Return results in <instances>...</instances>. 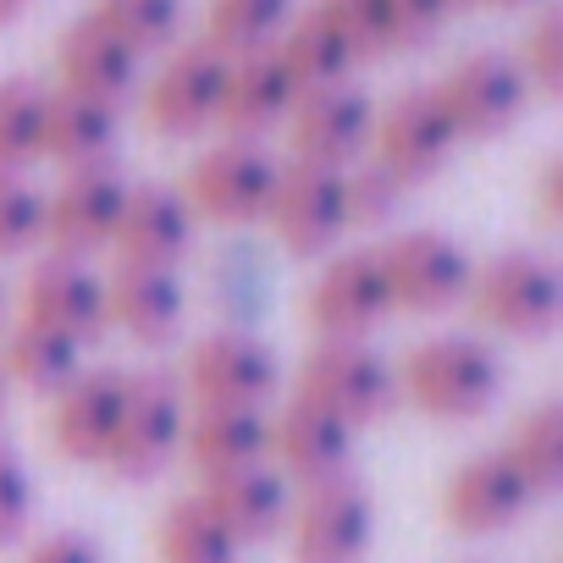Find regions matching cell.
Segmentation results:
<instances>
[{
	"instance_id": "1",
	"label": "cell",
	"mask_w": 563,
	"mask_h": 563,
	"mask_svg": "<svg viewBox=\"0 0 563 563\" xmlns=\"http://www.w3.org/2000/svg\"><path fill=\"white\" fill-rule=\"evenodd\" d=\"M393 376H398V398H409L426 420H442V426L486 415L497 404V393H503V360L481 338L415 343L409 360Z\"/></svg>"
},
{
	"instance_id": "2",
	"label": "cell",
	"mask_w": 563,
	"mask_h": 563,
	"mask_svg": "<svg viewBox=\"0 0 563 563\" xmlns=\"http://www.w3.org/2000/svg\"><path fill=\"white\" fill-rule=\"evenodd\" d=\"M188 398L172 371H133L122 376V415L106 453V470L117 481H155L183 453Z\"/></svg>"
},
{
	"instance_id": "3",
	"label": "cell",
	"mask_w": 563,
	"mask_h": 563,
	"mask_svg": "<svg viewBox=\"0 0 563 563\" xmlns=\"http://www.w3.org/2000/svg\"><path fill=\"white\" fill-rule=\"evenodd\" d=\"M464 305L475 310V321H486L503 338H547L563 321V276L552 260L508 249L481 271H470Z\"/></svg>"
},
{
	"instance_id": "4",
	"label": "cell",
	"mask_w": 563,
	"mask_h": 563,
	"mask_svg": "<svg viewBox=\"0 0 563 563\" xmlns=\"http://www.w3.org/2000/svg\"><path fill=\"white\" fill-rule=\"evenodd\" d=\"M376 265L387 276V299L393 310L409 316H442L453 305H464L470 288V254L459 238L437 232V227H404L376 249Z\"/></svg>"
},
{
	"instance_id": "5",
	"label": "cell",
	"mask_w": 563,
	"mask_h": 563,
	"mask_svg": "<svg viewBox=\"0 0 563 563\" xmlns=\"http://www.w3.org/2000/svg\"><path fill=\"white\" fill-rule=\"evenodd\" d=\"M376 541V503L365 481L332 475L305 486L299 508H288V552L294 563H365Z\"/></svg>"
},
{
	"instance_id": "6",
	"label": "cell",
	"mask_w": 563,
	"mask_h": 563,
	"mask_svg": "<svg viewBox=\"0 0 563 563\" xmlns=\"http://www.w3.org/2000/svg\"><path fill=\"white\" fill-rule=\"evenodd\" d=\"M276 161L260 144L227 139L216 150H205L188 166V183L177 188L183 205L194 210V221H216V227H254L265 221L271 188H276Z\"/></svg>"
},
{
	"instance_id": "7",
	"label": "cell",
	"mask_w": 563,
	"mask_h": 563,
	"mask_svg": "<svg viewBox=\"0 0 563 563\" xmlns=\"http://www.w3.org/2000/svg\"><path fill=\"white\" fill-rule=\"evenodd\" d=\"M431 89H437L459 144L464 139H503L530 106V84H525L519 62L503 51H475V56L453 62L442 73V84H431Z\"/></svg>"
},
{
	"instance_id": "8",
	"label": "cell",
	"mask_w": 563,
	"mask_h": 563,
	"mask_svg": "<svg viewBox=\"0 0 563 563\" xmlns=\"http://www.w3.org/2000/svg\"><path fill=\"white\" fill-rule=\"evenodd\" d=\"M282 382L276 354L249 338V332H210L188 349L183 360V398H194L199 409H260Z\"/></svg>"
},
{
	"instance_id": "9",
	"label": "cell",
	"mask_w": 563,
	"mask_h": 563,
	"mask_svg": "<svg viewBox=\"0 0 563 563\" xmlns=\"http://www.w3.org/2000/svg\"><path fill=\"white\" fill-rule=\"evenodd\" d=\"M299 398L360 431L398 404V376L371 343H321L299 371Z\"/></svg>"
},
{
	"instance_id": "10",
	"label": "cell",
	"mask_w": 563,
	"mask_h": 563,
	"mask_svg": "<svg viewBox=\"0 0 563 563\" xmlns=\"http://www.w3.org/2000/svg\"><path fill=\"white\" fill-rule=\"evenodd\" d=\"M305 316H310V327H316L321 343H365L393 316L387 276L376 265V249H343V254H332L321 265V276L310 282Z\"/></svg>"
},
{
	"instance_id": "11",
	"label": "cell",
	"mask_w": 563,
	"mask_h": 563,
	"mask_svg": "<svg viewBox=\"0 0 563 563\" xmlns=\"http://www.w3.org/2000/svg\"><path fill=\"white\" fill-rule=\"evenodd\" d=\"M453 150H459V133H453V122H448V111H442L431 84L426 89H404L371 128V161L404 188L437 177L453 161Z\"/></svg>"
},
{
	"instance_id": "12",
	"label": "cell",
	"mask_w": 563,
	"mask_h": 563,
	"mask_svg": "<svg viewBox=\"0 0 563 563\" xmlns=\"http://www.w3.org/2000/svg\"><path fill=\"white\" fill-rule=\"evenodd\" d=\"M128 177L117 166H84V172H67L56 194H45V249L51 260H89L100 249H111L117 238V216H122V199H128Z\"/></svg>"
},
{
	"instance_id": "13",
	"label": "cell",
	"mask_w": 563,
	"mask_h": 563,
	"mask_svg": "<svg viewBox=\"0 0 563 563\" xmlns=\"http://www.w3.org/2000/svg\"><path fill=\"white\" fill-rule=\"evenodd\" d=\"M265 221L271 232L282 238V249L310 260V254H327L343 227H349V205H343V172H327V166H282L276 172V188H271V205H265Z\"/></svg>"
},
{
	"instance_id": "14",
	"label": "cell",
	"mask_w": 563,
	"mask_h": 563,
	"mask_svg": "<svg viewBox=\"0 0 563 563\" xmlns=\"http://www.w3.org/2000/svg\"><path fill=\"white\" fill-rule=\"evenodd\" d=\"M371 128H376V106L349 89H310L294 100L288 111V139H294V161L305 166H327V172H349L365 150H371Z\"/></svg>"
},
{
	"instance_id": "15",
	"label": "cell",
	"mask_w": 563,
	"mask_h": 563,
	"mask_svg": "<svg viewBox=\"0 0 563 563\" xmlns=\"http://www.w3.org/2000/svg\"><path fill=\"white\" fill-rule=\"evenodd\" d=\"M221 78H227V56H216L210 45L172 51L166 67L144 89V122H150V133H161V139H194V133L216 128Z\"/></svg>"
},
{
	"instance_id": "16",
	"label": "cell",
	"mask_w": 563,
	"mask_h": 563,
	"mask_svg": "<svg viewBox=\"0 0 563 563\" xmlns=\"http://www.w3.org/2000/svg\"><path fill=\"white\" fill-rule=\"evenodd\" d=\"M271 470L282 481H299V486H316V481H332V475H349V459H354V426H343L338 415H327L321 404L310 398H288L276 415H271Z\"/></svg>"
},
{
	"instance_id": "17",
	"label": "cell",
	"mask_w": 563,
	"mask_h": 563,
	"mask_svg": "<svg viewBox=\"0 0 563 563\" xmlns=\"http://www.w3.org/2000/svg\"><path fill=\"white\" fill-rule=\"evenodd\" d=\"M23 321L45 327V332H62L67 343H95L111 316H106V282L78 265V260H40L29 276H23Z\"/></svg>"
},
{
	"instance_id": "18",
	"label": "cell",
	"mask_w": 563,
	"mask_h": 563,
	"mask_svg": "<svg viewBox=\"0 0 563 563\" xmlns=\"http://www.w3.org/2000/svg\"><path fill=\"white\" fill-rule=\"evenodd\" d=\"M530 503H536V492L519 481V470H514L497 448L464 459V464L448 475V486H442V519H448V530H459V536H497V530H508Z\"/></svg>"
},
{
	"instance_id": "19",
	"label": "cell",
	"mask_w": 563,
	"mask_h": 563,
	"mask_svg": "<svg viewBox=\"0 0 563 563\" xmlns=\"http://www.w3.org/2000/svg\"><path fill=\"white\" fill-rule=\"evenodd\" d=\"M194 243V210L183 205L177 188H161V183H139L128 188L122 199V216H117V265H161V271H177V260L188 254Z\"/></svg>"
},
{
	"instance_id": "20",
	"label": "cell",
	"mask_w": 563,
	"mask_h": 563,
	"mask_svg": "<svg viewBox=\"0 0 563 563\" xmlns=\"http://www.w3.org/2000/svg\"><path fill=\"white\" fill-rule=\"evenodd\" d=\"M122 415V371H78L51 398V442L73 464H106Z\"/></svg>"
},
{
	"instance_id": "21",
	"label": "cell",
	"mask_w": 563,
	"mask_h": 563,
	"mask_svg": "<svg viewBox=\"0 0 563 563\" xmlns=\"http://www.w3.org/2000/svg\"><path fill=\"white\" fill-rule=\"evenodd\" d=\"M299 89L288 84L282 62L271 51H249V56H232L227 62V78H221V111H216V128L227 139H243V144H260V133H271L276 122H288Z\"/></svg>"
},
{
	"instance_id": "22",
	"label": "cell",
	"mask_w": 563,
	"mask_h": 563,
	"mask_svg": "<svg viewBox=\"0 0 563 563\" xmlns=\"http://www.w3.org/2000/svg\"><path fill=\"white\" fill-rule=\"evenodd\" d=\"M106 316L111 327H122L133 343L144 349H161L177 338L183 316H188V294L177 271H161V265H117L111 282H106Z\"/></svg>"
},
{
	"instance_id": "23",
	"label": "cell",
	"mask_w": 563,
	"mask_h": 563,
	"mask_svg": "<svg viewBox=\"0 0 563 563\" xmlns=\"http://www.w3.org/2000/svg\"><path fill=\"white\" fill-rule=\"evenodd\" d=\"M56 78H62V95L122 106L133 95V84H139V56L128 45H117L100 23L78 18L56 40Z\"/></svg>"
},
{
	"instance_id": "24",
	"label": "cell",
	"mask_w": 563,
	"mask_h": 563,
	"mask_svg": "<svg viewBox=\"0 0 563 563\" xmlns=\"http://www.w3.org/2000/svg\"><path fill=\"white\" fill-rule=\"evenodd\" d=\"M183 453L199 481L271 464V415L265 409H199L183 426Z\"/></svg>"
},
{
	"instance_id": "25",
	"label": "cell",
	"mask_w": 563,
	"mask_h": 563,
	"mask_svg": "<svg viewBox=\"0 0 563 563\" xmlns=\"http://www.w3.org/2000/svg\"><path fill=\"white\" fill-rule=\"evenodd\" d=\"M271 56L282 62V73H288V84H294L299 95H310V89H332V84H343V78L360 67L354 45L343 40V29H338L321 7L288 18V29L271 40Z\"/></svg>"
},
{
	"instance_id": "26",
	"label": "cell",
	"mask_w": 563,
	"mask_h": 563,
	"mask_svg": "<svg viewBox=\"0 0 563 563\" xmlns=\"http://www.w3.org/2000/svg\"><path fill=\"white\" fill-rule=\"evenodd\" d=\"M210 503V514L227 525V536L238 547L249 541H265L288 525V481H282L271 464H254V470H238V475H221V481H205L199 492Z\"/></svg>"
},
{
	"instance_id": "27",
	"label": "cell",
	"mask_w": 563,
	"mask_h": 563,
	"mask_svg": "<svg viewBox=\"0 0 563 563\" xmlns=\"http://www.w3.org/2000/svg\"><path fill=\"white\" fill-rule=\"evenodd\" d=\"M117 150V106L84 100V95H45V133H40V161H56L67 172L84 166H111Z\"/></svg>"
},
{
	"instance_id": "28",
	"label": "cell",
	"mask_w": 563,
	"mask_h": 563,
	"mask_svg": "<svg viewBox=\"0 0 563 563\" xmlns=\"http://www.w3.org/2000/svg\"><path fill=\"white\" fill-rule=\"evenodd\" d=\"M238 552L243 547L227 536L199 492L177 497L155 525V563H238Z\"/></svg>"
},
{
	"instance_id": "29",
	"label": "cell",
	"mask_w": 563,
	"mask_h": 563,
	"mask_svg": "<svg viewBox=\"0 0 563 563\" xmlns=\"http://www.w3.org/2000/svg\"><path fill=\"white\" fill-rule=\"evenodd\" d=\"M78 343H67L62 332H45L34 321H18L7 332V343H0V371H7V382L29 387V393H62L73 376H78Z\"/></svg>"
},
{
	"instance_id": "30",
	"label": "cell",
	"mask_w": 563,
	"mask_h": 563,
	"mask_svg": "<svg viewBox=\"0 0 563 563\" xmlns=\"http://www.w3.org/2000/svg\"><path fill=\"white\" fill-rule=\"evenodd\" d=\"M497 453L519 470V481H525L536 497H541V492H558V486H563V404L547 398V404H536L530 415H519L514 431H508V442H503Z\"/></svg>"
},
{
	"instance_id": "31",
	"label": "cell",
	"mask_w": 563,
	"mask_h": 563,
	"mask_svg": "<svg viewBox=\"0 0 563 563\" xmlns=\"http://www.w3.org/2000/svg\"><path fill=\"white\" fill-rule=\"evenodd\" d=\"M294 0H210L205 12V40L216 56H249V51H271V40L288 29Z\"/></svg>"
},
{
	"instance_id": "32",
	"label": "cell",
	"mask_w": 563,
	"mask_h": 563,
	"mask_svg": "<svg viewBox=\"0 0 563 563\" xmlns=\"http://www.w3.org/2000/svg\"><path fill=\"white\" fill-rule=\"evenodd\" d=\"M45 95L34 78H7L0 84V177H23L40 161V133H45Z\"/></svg>"
},
{
	"instance_id": "33",
	"label": "cell",
	"mask_w": 563,
	"mask_h": 563,
	"mask_svg": "<svg viewBox=\"0 0 563 563\" xmlns=\"http://www.w3.org/2000/svg\"><path fill=\"white\" fill-rule=\"evenodd\" d=\"M89 23H100L117 45H128L133 56H150L161 45L177 40L183 23V0H95L84 12Z\"/></svg>"
},
{
	"instance_id": "34",
	"label": "cell",
	"mask_w": 563,
	"mask_h": 563,
	"mask_svg": "<svg viewBox=\"0 0 563 563\" xmlns=\"http://www.w3.org/2000/svg\"><path fill=\"white\" fill-rule=\"evenodd\" d=\"M514 62H519L530 95H547V100L563 95V12L558 7H541L536 12V23L519 40V56Z\"/></svg>"
},
{
	"instance_id": "35",
	"label": "cell",
	"mask_w": 563,
	"mask_h": 563,
	"mask_svg": "<svg viewBox=\"0 0 563 563\" xmlns=\"http://www.w3.org/2000/svg\"><path fill=\"white\" fill-rule=\"evenodd\" d=\"M45 238V194L29 177H0V260L29 254Z\"/></svg>"
},
{
	"instance_id": "36",
	"label": "cell",
	"mask_w": 563,
	"mask_h": 563,
	"mask_svg": "<svg viewBox=\"0 0 563 563\" xmlns=\"http://www.w3.org/2000/svg\"><path fill=\"white\" fill-rule=\"evenodd\" d=\"M321 12L343 29V40L354 45V56L360 62H371V56H387V51H398V40H393V12H387V0H321Z\"/></svg>"
},
{
	"instance_id": "37",
	"label": "cell",
	"mask_w": 563,
	"mask_h": 563,
	"mask_svg": "<svg viewBox=\"0 0 563 563\" xmlns=\"http://www.w3.org/2000/svg\"><path fill=\"white\" fill-rule=\"evenodd\" d=\"M404 183H393L376 161H365V166H349L343 172V205H349V227H382V221H393L398 216V205H404Z\"/></svg>"
},
{
	"instance_id": "38",
	"label": "cell",
	"mask_w": 563,
	"mask_h": 563,
	"mask_svg": "<svg viewBox=\"0 0 563 563\" xmlns=\"http://www.w3.org/2000/svg\"><path fill=\"white\" fill-rule=\"evenodd\" d=\"M34 475H29V464L0 442V547H12V541H23L29 536V525H34Z\"/></svg>"
},
{
	"instance_id": "39",
	"label": "cell",
	"mask_w": 563,
	"mask_h": 563,
	"mask_svg": "<svg viewBox=\"0 0 563 563\" xmlns=\"http://www.w3.org/2000/svg\"><path fill=\"white\" fill-rule=\"evenodd\" d=\"M387 12H393V40H398V51H420V45L437 40V29L448 23L453 0H387Z\"/></svg>"
},
{
	"instance_id": "40",
	"label": "cell",
	"mask_w": 563,
	"mask_h": 563,
	"mask_svg": "<svg viewBox=\"0 0 563 563\" xmlns=\"http://www.w3.org/2000/svg\"><path fill=\"white\" fill-rule=\"evenodd\" d=\"M23 563H106V552H100V541L84 536V530H56V536H40V541L23 552Z\"/></svg>"
},
{
	"instance_id": "41",
	"label": "cell",
	"mask_w": 563,
	"mask_h": 563,
	"mask_svg": "<svg viewBox=\"0 0 563 563\" xmlns=\"http://www.w3.org/2000/svg\"><path fill=\"white\" fill-rule=\"evenodd\" d=\"M536 205H541V221H547V227H558V221H563V161H547V166H541Z\"/></svg>"
},
{
	"instance_id": "42",
	"label": "cell",
	"mask_w": 563,
	"mask_h": 563,
	"mask_svg": "<svg viewBox=\"0 0 563 563\" xmlns=\"http://www.w3.org/2000/svg\"><path fill=\"white\" fill-rule=\"evenodd\" d=\"M29 7H34V0H0V29H7V23H18Z\"/></svg>"
},
{
	"instance_id": "43",
	"label": "cell",
	"mask_w": 563,
	"mask_h": 563,
	"mask_svg": "<svg viewBox=\"0 0 563 563\" xmlns=\"http://www.w3.org/2000/svg\"><path fill=\"white\" fill-rule=\"evenodd\" d=\"M481 7H497V12H519V7H536V0H481Z\"/></svg>"
},
{
	"instance_id": "44",
	"label": "cell",
	"mask_w": 563,
	"mask_h": 563,
	"mask_svg": "<svg viewBox=\"0 0 563 563\" xmlns=\"http://www.w3.org/2000/svg\"><path fill=\"white\" fill-rule=\"evenodd\" d=\"M0 415H7V371H0Z\"/></svg>"
},
{
	"instance_id": "45",
	"label": "cell",
	"mask_w": 563,
	"mask_h": 563,
	"mask_svg": "<svg viewBox=\"0 0 563 563\" xmlns=\"http://www.w3.org/2000/svg\"><path fill=\"white\" fill-rule=\"evenodd\" d=\"M453 7H470V0H453Z\"/></svg>"
}]
</instances>
